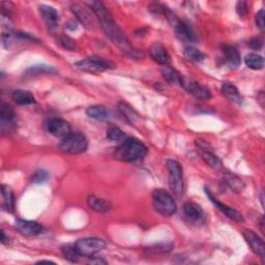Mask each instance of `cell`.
<instances>
[{
	"label": "cell",
	"mask_w": 265,
	"mask_h": 265,
	"mask_svg": "<svg viewBox=\"0 0 265 265\" xmlns=\"http://www.w3.org/2000/svg\"><path fill=\"white\" fill-rule=\"evenodd\" d=\"M87 4L89 5L91 11L100 20L102 28L104 29L107 36L109 37L115 45L118 46L122 51L132 56H135L137 52L134 47L130 44L129 40H127L125 34L122 32L118 25L115 23L112 15L108 11L107 7L100 1H91L88 2Z\"/></svg>",
	"instance_id": "obj_1"
},
{
	"label": "cell",
	"mask_w": 265,
	"mask_h": 265,
	"mask_svg": "<svg viewBox=\"0 0 265 265\" xmlns=\"http://www.w3.org/2000/svg\"><path fill=\"white\" fill-rule=\"evenodd\" d=\"M146 154L147 147L136 138H126L118 147H116L113 152L116 160L126 163L143 159Z\"/></svg>",
	"instance_id": "obj_2"
},
{
	"label": "cell",
	"mask_w": 265,
	"mask_h": 265,
	"mask_svg": "<svg viewBox=\"0 0 265 265\" xmlns=\"http://www.w3.org/2000/svg\"><path fill=\"white\" fill-rule=\"evenodd\" d=\"M165 16L167 18V20H168L169 23L171 24L174 33L177 36L178 40H180L183 43L189 44L195 43L197 41V35H196L194 29L189 23L180 20L177 16L174 15L168 8L166 9Z\"/></svg>",
	"instance_id": "obj_3"
},
{
	"label": "cell",
	"mask_w": 265,
	"mask_h": 265,
	"mask_svg": "<svg viewBox=\"0 0 265 265\" xmlns=\"http://www.w3.org/2000/svg\"><path fill=\"white\" fill-rule=\"evenodd\" d=\"M152 204L154 209L164 217H171L177 210L172 195L163 189H155L152 192Z\"/></svg>",
	"instance_id": "obj_4"
},
{
	"label": "cell",
	"mask_w": 265,
	"mask_h": 265,
	"mask_svg": "<svg viewBox=\"0 0 265 265\" xmlns=\"http://www.w3.org/2000/svg\"><path fill=\"white\" fill-rule=\"evenodd\" d=\"M167 171L169 173V186L176 198H181L184 191L183 169L179 162L168 160L166 163Z\"/></svg>",
	"instance_id": "obj_5"
},
{
	"label": "cell",
	"mask_w": 265,
	"mask_h": 265,
	"mask_svg": "<svg viewBox=\"0 0 265 265\" xmlns=\"http://www.w3.org/2000/svg\"><path fill=\"white\" fill-rule=\"evenodd\" d=\"M59 150L67 154H80L87 150L88 140L81 133H71L60 141Z\"/></svg>",
	"instance_id": "obj_6"
},
{
	"label": "cell",
	"mask_w": 265,
	"mask_h": 265,
	"mask_svg": "<svg viewBox=\"0 0 265 265\" xmlns=\"http://www.w3.org/2000/svg\"><path fill=\"white\" fill-rule=\"evenodd\" d=\"M74 65L76 68H78V70L87 72V73H91V74L103 73L112 67L109 61L104 59V58L102 57H97V56L87 57L85 58V59L77 61Z\"/></svg>",
	"instance_id": "obj_7"
},
{
	"label": "cell",
	"mask_w": 265,
	"mask_h": 265,
	"mask_svg": "<svg viewBox=\"0 0 265 265\" xmlns=\"http://www.w3.org/2000/svg\"><path fill=\"white\" fill-rule=\"evenodd\" d=\"M75 245L81 256H93L94 254L102 251L106 247V242L97 237H85L78 239L75 242Z\"/></svg>",
	"instance_id": "obj_8"
},
{
	"label": "cell",
	"mask_w": 265,
	"mask_h": 265,
	"mask_svg": "<svg viewBox=\"0 0 265 265\" xmlns=\"http://www.w3.org/2000/svg\"><path fill=\"white\" fill-rule=\"evenodd\" d=\"M181 86L189 93H191L195 97H197L198 100L209 101L211 99V92L208 88L197 81H194L192 79H189V78L182 76Z\"/></svg>",
	"instance_id": "obj_9"
},
{
	"label": "cell",
	"mask_w": 265,
	"mask_h": 265,
	"mask_svg": "<svg viewBox=\"0 0 265 265\" xmlns=\"http://www.w3.org/2000/svg\"><path fill=\"white\" fill-rule=\"evenodd\" d=\"M185 219L195 226H201L206 222V214L199 204L193 201H186L183 204Z\"/></svg>",
	"instance_id": "obj_10"
},
{
	"label": "cell",
	"mask_w": 265,
	"mask_h": 265,
	"mask_svg": "<svg viewBox=\"0 0 265 265\" xmlns=\"http://www.w3.org/2000/svg\"><path fill=\"white\" fill-rule=\"evenodd\" d=\"M16 126V114L11 106L1 105L0 111V133L2 136L12 133Z\"/></svg>",
	"instance_id": "obj_11"
},
{
	"label": "cell",
	"mask_w": 265,
	"mask_h": 265,
	"mask_svg": "<svg viewBox=\"0 0 265 265\" xmlns=\"http://www.w3.org/2000/svg\"><path fill=\"white\" fill-rule=\"evenodd\" d=\"M45 127L48 133L59 138H64L65 136L72 133V127L66 120L52 117L45 122Z\"/></svg>",
	"instance_id": "obj_12"
},
{
	"label": "cell",
	"mask_w": 265,
	"mask_h": 265,
	"mask_svg": "<svg viewBox=\"0 0 265 265\" xmlns=\"http://www.w3.org/2000/svg\"><path fill=\"white\" fill-rule=\"evenodd\" d=\"M205 194L209 198V200L212 202V204L215 206V207H217L220 211H222L226 215V217L231 219L232 221L238 222V223L244 222V219L242 217V214L239 211H237L236 209H234V208L230 207V206H228V205H226V204L220 202L212 195V193L210 192V190L208 188H205Z\"/></svg>",
	"instance_id": "obj_13"
},
{
	"label": "cell",
	"mask_w": 265,
	"mask_h": 265,
	"mask_svg": "<svg viewBox=\"0 0 265 265\" xmlns=\"http://www.w3.org/2000/svg\"><path fill=\"white\" fill-rule=\"evenodd\" d=\"M16 229L27 236H35V235H40L44 232L45 228L44 226L35 221H29L23 219H17L15 222Z\"/></svg>",
	"instance_id": "obj_14"
},
{
	"label": "cell",
	"mask_w": 265,
	"mask_h": 265,
	"mask_svg": "<svg viewBox=\"0 0 265 265\" xmlns=\"http://www.w3.org/2000/svg\"><path fill=\"white\" fill-rule=\"evenodd\" d=\"M242 235L245 241H247L248 244L250 245L251 250L255 254L258 255L259 257L264 258L265 257V244H264L263 239L259 236V235L252 230H244Z\"/></svg>",
	"instance_id": "obj_15"
},
{
	"label": "cell",
	"mask_w": 265,
	"mask_h": 265,
	"mask_svg": "<svg viewBox=\"0 0 265 265\" xmlns=\"http://www.w3.org/2000/svg\"><path fill=\"white\" fill-rule=\"evenodd\" d=\"M149 55L151 59L161 65L167 66L171 63V56L167 49L160 43H154L149 48Z\"/></svg>",
	"instance_id": "obj_16"
},
{
	"label": "cell",
	"mask_w": 265,
	"mask_h": 265,
	"mask_svg": "<svg viewBox=\"0 0 265 265\" xmlns=\"http://www.w3.org/2000/svg\"><path fill=\"white\" fill-rule=\"evenodd\" d=\"M40 8V13L45 21L47 27L50 31H54L58 26V21H59V16H58V12L53 6L42 4L38 6Z\"/></svg>",
	"instance_id": "obj_17"
},
{
	"label": "cell",
	"mask_w": 265,
	"mask_h": 265,
	"mask_svg": "<svg viewBox=\"0 0 265 265\" xmlns=\"http://www.w3.org/2000/svg\"><path fill=\"white\" fill-rule=\"evenodd\" d=\"M222 53L224 60L231 68H237L241 64V56L235 47L230 45L222 46Z\"/></svg>",
	"instance_id": "obj_18"
},
{
	"label": "cell",
	"mask_w": 265,
	"mask_h": 265,
	"mask_svg": "<svg viewBox=\"0 0 265 265\" xmlns=\"http://www.w3.org/2000/svg\"><path fill=\"white\" fill-rule=\"evenodd\" d=\"M1 196H2V201H1L2 209L6 212H14L16 200H15V195H14L13 190L9 188L8 185L2 184Z\"/></svg>",
	"instance_id": "obj_19"
},
{
	"label": "cell",
	"mask_w": 265,
	"mask_h": 265,
	"mask_svg": "<svg viewBox=\"0 0 265 265\" xmlns=\"http://www.w3.org/2000/svg\"><path fill=\"white\" fill-rule=\"evenodd\" d=\"M86 114L88 117H90L95 120H108L110 118L111 113L107 109L105 106L102 105H93L88 107L86 109Z\"/></svg>",
	"instance_id": "obj_20"
},
{
	"label": "cell",
	"mask_w": 265,
	"mask_h": 265,
	"mask_svg": "<svg viewBox=\"0 0 265 265\" xmlns=\"http://www.w3.org/2000/svg\"><path fill=\"white\" fill-rule=\"evenodd\" d=\"M87 204L89 206V208L96 211V212H107L111 209L110 203L106 201L103 198L96 197L94 195L88 196L87 198Z\"/></svg>",
	"instance_id": "obj_21"
},
{
	"label": "cell",
	"mask_w": 265,
	"mask_h": 265,
	"mask_svg": "<svg viewBox=\"0 0 265 265\" xmlns=\"http://www.w3.org/2000/svg\"><path fill=\"white\" fill-rule=\"evenodd\" d=\"M199 150V154L201 156V159L203 160V162L209 166L211 169L214 170H222L223 169V162L221 161V159L219 156L215 155L214 153H212L211 150Z\"/></svg>",
	"instance_id": "obj_22"
},
{
	"label": "cell",
	"mask_w": 265,
	"mask_h": 265,
	"mask_svg": "<svg viewBox=\"0 0 265 265\" xmlns=\"http://www.w3.org/2000/svg\"><path fill=\"white\" fill-rule=\"evenodd\" d=\"M12 99L13 101L21 106L25 105H31L35 103V97L34 95L28 90H23V89H16L12 92Z\"/></svg>",
	"instance_id": "obj_23"
},
{
	"label": "cell",
	"mask_w": 265,
	"mask_h": 265,
	"mask_svg": "<svg viewBox=\"0 0 265 265\" xmlns=\"http://www.w3.org/2000/svg\"><path fill=\"white\" fill-rule=\"evenodd\" d=\"M162 75L165 78V80L169 84L181 86L182 75L177 70H175L174 67H172L170 65L164 66L163 70H162Z\"/></svg>",
	"instance_id": "obj_24"
},
{
	"label": "cell",
	"mask_w": 265,
	"mask_h": 265,
	"mask_svg": "<svg viewBox=\"0 0 265 265\" xmlns=\"http://www.w3.org/2000/svg\"><path fill=\"white\" fill-rule=\"evenodd\" d=\"M222 93L227 97L228 100L236 103V104H241L242 103V96L239 93V90L237 89L236 86H234L233 84L230 83H224L221 88Z\"/></svg>",
	"instance_id": "obj_25"
},
{
	"label": "cell",
	"mask_w": 265,
	"mask_h": 265,
	"mask_svg": "<svg viewBox=\"0 0 265 265\" xmlns=\"http://www.w3.org/2000/svg\"><path fill=\"white\" fill-rule=\"evenodd\" d=\"M73 14L77 17L78 20H79L85 27H91L93 24V20L90 16V14L88 13L84 7H82L79 4H73L71 6Z\"/></svg>",
	"instance_id": "obj_26"
},
{
	"label": "cell",
	"mask_w": 265,
	"mask_h": 265,
	"mask_svg": "<svg viewBox=\"0 0 265 265\" xmlns=\"http://www.w3.org/2000/svg\"><path fill=\"white\" fill-rule=\"evenodd\" d=\"M224 181L234 193L239 194L244 190V186H245L244 182L238 177L237 175H235L233 173H229V172L225 173Z\"/></svg>",
	"instance_id": "obj_27"
},
{
	"label": "cell",
	"mask_w": 265,
	"mask_h": 265,
	"mask_svg": "<svg viewBox=\"0 0 265 265\" xmlns=\"http://www.w3.org/2000/svg\"><path fill=\"white\" fill-rule=\"evenodd\" d=\"M61 253L63 257L71 262H78L80 260V257H82L81 254L78 252L75 243H66L62 245Z\"/></svg>",
	"instance_id": "obj_28"
},
{
	"label": "cell",
	"mask_w": 265,
	"mask_h": 265,
	"mask_svg": "<svg viewBox=\"0 0 265 265\" xmlns=\"http://www.w3.org/2000/svg\"><path fill=\"white\" fill-rule=\"evenodd\" d=\"M244 62L247 64V66L251 70L254 71H259L262 70L264 66V59L263 57L260 56L259 54L256 53H250L244 57Z\"/></svg>",
	"instance_id": "obj_29"
},
{
	"label": "cell",
	"mask_w": 265,
	"mask_h": 265,
	"mask_svg": "<svg viewBox=\"0 0 265 265\" xmlns=\"http://www.w3.org/2000/svg\"><path fill=\"white\" fill-rule=\"evenodd\" d=\"M184 55L186 58H189L190 60L194 61V62H197V63H201L205 60V54L200 51L199 49L195 48L193 46H186L184 48Z\"/></svg>",
	"instance_id": "obj_30"
},
{
	"label": "cell",
	"mask_w": 265,
	"mask_h": 265,
	"mask_svg": "<svg viewBox=\"0 0 265 265\" xmlns=\"http://www.w3.org/2000/svg\"><path fill=\"white\" fill-rule=\"evenodd\" d=\"M118 109L121 115L124 117V118L129 121L130 123H134L137 119H138V113H137L133 108L124 102H120L118 104Z\"/></svg>",
	"instance_id": "obj_31"
},
{
	"label": "cell",
	"mask_w": 265,
	"mask_h": 265,
	"mask_svg": "<svg viewBox=\"0 0 265 265\" xmlns=\"http://www.w3.org/2000/svg\"><path fill=\"white\" fill-rule=\"evenodd\" d=\"M173 248L172 243H158L151 245L149 248H146L144 252L147 255H160V254H166L169 253Z\"/></svg>",
	"instance_id": "obj_32"
},
{
	"label": "cell",
	"mask_w": 265,
	"mask_h": 265,
	"mask_svg": "<svg viewBox=\"0 0 265 265\" xmlns=\"http://www.w3.org/2000/svg\"><path fill=\"white\" fill-rule=\"evenodd\" d=\"M57 71L52 66L48 65H34L26 71L27 76H35L41 74H55Z\"/></svg>",
	"instance_id": "obj_33"
},
{
	"label": "cell",
	"mask_w": 265,
	"mask_h": 265,
	"mask_svg": "<svg viewBox=\"0 0 265 265\" xmlns=\"http://www.w3.org/2000/svg\"><path fill=\"white\" fill-rule=\"evenodd\" d=\"M107 138L112 142H118L124 139V133L118 126H110L107 130Z\"/></svg>",
	"instance_id": "obj_34"
},
{
	"label": "cell",
	"mask_w": 265,
	"mask_h": 265,
	"mask_svg": "<svg viewBox=\"0 0 265 265\" xmlns=\"http://www.w3.org/2000/svg\"><path fill=\"white\" fill-rule=\"evenodd\" d=\"M59 44L64 49H66V50H70V51H75L76 48H77L75 41L72 40L71 37L66 36V35H63V36L59 37Z\"/></svg>",
	"instance_id": "obj_35"
},
{
	"label": "cell",
	"mask_w": 265,
	"mask_h": 265,
	"mask_svg": "<svg viewBox=\"0 0 265 265\" xmlns=\"http://www.w3.org/2000/svg\"><path fill=\"white\" fill-rule=\"evenodd\" d=\"M48 179V172L45 170H38L32 175V182L43 183Z\"/></svg>",
	"instance_id": "obj_36"
},
{
	"label": "cell",
	"mask_w": 265,
	"mask_h": 265,
	"mask_svg": "<svg viewBox=\"0 0 265 265\" xmlns=\"http://www.w3.org/2000/svg\"><path fill=\"white\" fill-rule=\"evenodd\" d=\"M236 12L240 18L247 17L249 9H248V4L245 1H238L236 3Z\"/></svg>",
	"instance_id": "obj_37"
},
{
	"label": "cell",
	"mask_w": 265,
	"mask_h": 265,
	"mask_svg": "<svg viewBox=\"0 0 265 265\" xmlns=\"http://www.w3.org/2000/svg\"><path fill=\"white\" fill-rule=\"evenodd\" d=\"M255 23L260 30H264V9H260L255 16Z\"/></svg>",
	"instance_id": "obj_38"
},
{
	"label": "cell",
	"mask_w": 265,
	"mask_h": 265,
	"mask_svg": "<svg viewBox=\"0 0 265 265\" xmlns=\"http://www.w3.org/2000/svg\"><path fill=\"white\" fill-rule=\"evenodd\" d=\"M249 46L253 49V50H260L263 46V40L259 36L253 37L249 42Z\"/></svg>",
	"instance_id": "obj_39"
},
{
	"label": "cell",
	"mask_w": 265,
	"mask_h": 265,
	"mask_svg": "<svg viewBox=\"0 0 265 265\" xmlns=\"http://www.w3.org/2000/svg\"><path fill=\"white\" fill-rule=\"evenodd\" d=\"M89 263L91 264H107V262L103 259H99V258H93L89 260Z\"/></svg>",
	"instance_id": "obj_40"
},
{
	"label": "cell",
	"mask_w": 265,
	"mask_h": 265,
	"mask_svg": "<svg viewBox=\"0 0 265 265\" xmlns=\"http://www.w3.org/2000/svg\"><path fill=\"white\" fill-rule=\"evenodd\" d=\"M8 237L5 235V232L3 230H1V243L2 244H7L8 243Z\"/></svg>",
	"instance_id": "obj_41"
},
{
	"label": "cell",
	"mask_w": 265,
	"mask_h": 265,
	"mask_svg": "<svg viewBox=\"0 0 265 265\" xmlns=\"http://www.w3.org/2000/svg\"><path fill=\"white\" fill-rule=\"evenodd\" d=\"M258 101L260 102V104H261V106L263 107L264 105H263V102H264V93H263V91H260V93H259V95H258Z\"/></svg>",
	"instance_id": "obj_42"
},
{
	"label": "cell",
	"mask_w": 265,
	"mask_h": 265,
	"mask_svg": "<svg viewBox=\"0 0 265 265\" xmlns=\"http://www.w3.org/2000/svg\"><path fill=\"white\" fill-rule=\"evenodd\" d=\"M37 263H52V264H55V262L50 261V260H41V261H38Z\"/></svg>",
	"instance_id": "obj_43"
}]
</instances>
